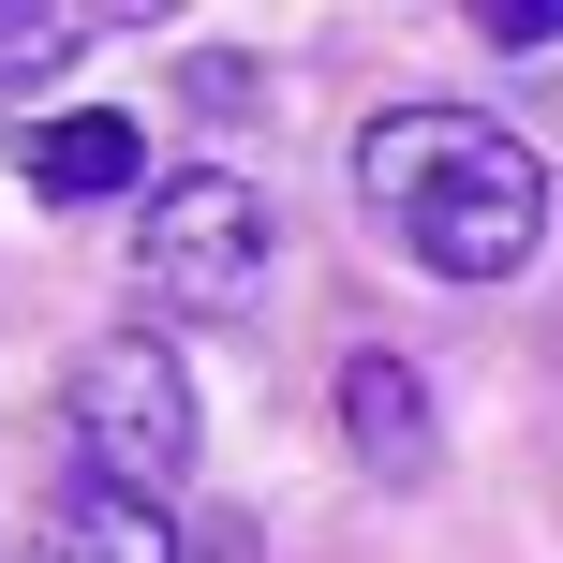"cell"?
Returning <instances> with one entry per match:
<instances>
[{
  "label": "cell",
  "mask_w": 563,
  "mask_h": 563,
  "mask_svg": "<svg viewBox=\"0 0 563 563\" xmlns=\"http://www.w3.org/2000/svg\"><path fill=\"white\" fill-rule=\"evenodd\" d=\"M356 208L430 282H519L549 253V164L475 104H386L356 134Z\"/></svg>",
  "instance_id": "1"
},
{
  "label": "cell",
  "mask_w": 563,
  "mask_h": 563,
  "mask_svg": "<svg viewBox=\"0 0 563 563\" xmlns=\"http://www.w3.org/2000/svg\"><path fill=\"white\" fill-rule=\"evenodd\" d=\"M267 194L253 178H223V164H178V178H148V208H134V297L148 311H178V327H223V311H253L267 297Z\"/></svg>",
  "instance_id": "2"
},
{
  "label": "cell",
  "mask_w": 563,
  "mask_h": 563,
  "mask_svg": "<svg viewBox=\"0 0 563 563\" xmlns=\"http://www.w3.org/2000/svg\"><path fill=\"white\" fill-rule=\"evenodd\" d=\"M59 416H75V475H104V489H148V505H164V489L194 475V386H178V356L148 327L89 341L75 386H59Z\"/></svg>",
  "instance_id": "3"
},
{
  "label": "cell",
  "mask_w": 563,
  "mask_h": 563,
  "mask_svg": "<svg viewBox=\"0 0 563 563\" xmlns=\"http://www.w3.org/2000/svg\"><path fill=\"white\" fill-rule=\"evenodd\" d=\"M341 445H356L386 489L430 475V386H416V356H341Z\"/></svg>",
  "instance_id": "4"
},
{
  "label": "cell",
  "mask_w": 563,
  "mask_h": 563,
  "mask_svg": "<svg viewBox=\"0 0 563 563\" xmlns=\"http://www.w3.org/2000/svg\"><path fill=\"white\" fill-rule=\"evenodd\" d=\"M30 563H178V534H164V505H148V489L59 475V505H45V534H30Z\"/></svg>",
  "instance_id": "5"
},
{
  "label": "cell",
  "mask_w": 563,
  "mask_h": 563,
  "mask_svg": "<svg viewBox=\"0 0 563 563\" xmlns=\"http://www.w3.org/2000/svg\"><path fill=\"white\" fill-rule=\"evenodd\" d=\"M30 194H59V208L148 194V134H134L119 104H75V119H45V134H30Z\"/></svg>",
  "instance_id": "6"
},
{
  "label": "cell",
  "mask_w": 563,
  "mask_h": 563,
  "mask_svg": "<svg viewBox=\"0 0 563 563\" xmlns=\"http://www.w3.org/2000/svg\"><path fill=\"white\" fill-rule=\"evenodd\" d=\"M75 30H89V15H59V0H30V15L0 0V89H15V75H45V59H75Z\"/></svg>",
  "instance_id": "7"
},
{
  "label": "cell",
  "mask_w": 563,
  "mask_h": 563,
  "mask_svg": "<svg viewBox=\"0 0 563 563\" xmlns=\"http://www.w3.org/2000/svg\"><path fill=\"white\" fill-rule=\"evenodd\" d=\"M194 104H208V119H253V59L208 45V59H194Z\"/></svg>",
  "instance_id": "8"
},
{
  "label": "cell",
  "mask_w": 563,
  "mask_h": 563,
  "mask_svg": "<svg viewBox=\"0 0 563 563\" xmlns=\"http://www.w3.org/2000/svg\"><path fill=\"white\" fill-rule=\"evenodd\" d=\"M475 30H489V45H563V0H489Z\"/></svg>",
  "instance_id": "9"
}]
</instances>
